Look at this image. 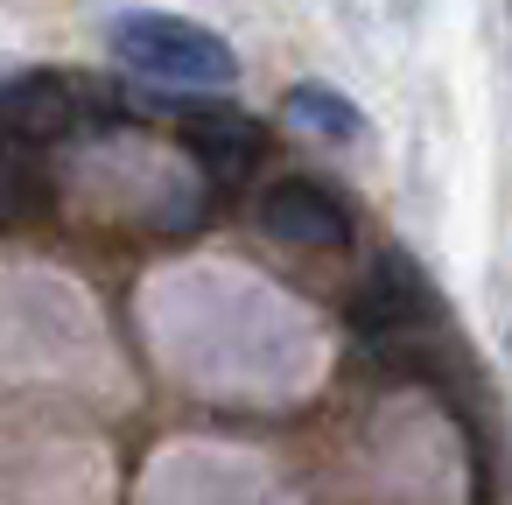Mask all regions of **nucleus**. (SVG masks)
<instances>
[{"instance_id": "1", "label": "nucleus", "mask_w": 512, "mask_h": 505, "mask_svg": "<svg viewBox=\"0 0 512 505\" xmlns=\"http://www.w3.org/2000/svg\"><path fill=\"white\" fill-rule=\"evenodd\" d=\"M113 57L134 78H155V85H176V92H204V85L239 78L232 43L183 22V15H120L113 22Z\"/></svg>"}, {"instance_id": "2", "label": "nucleus", "mask_w": 512, "mask_h": 505, "mask_svg": "<svg viewBox=\"0 0 512 505\" xmlns=\"http://www.w3.org/2000/svg\"><path fill=\"white\" fill-rule=\"evenodd\" d=\"M435 316H442L435 281H428L421 260H407V253H379V260L365 267L358 295H351V330H358L365 344H379V351H407Z\"/></svg>"}, {"instance_id": "3", "label": "nucleus", "mask_w": 512, "mask_h": 505, "mask_svg": "<svg viewBox=\"0 0 512 505\" xmlns=\"http://www.w3.org/2000/svg\"><path fill=\"white\" fill-rule=\"evenodd\" d=\"M99 120V99L57 71H15L0 78V141L15 148H50V141H71L78 127Z\"/></svg>"}, {"instance_id": "4", "label": "nucleus", "mask_w": 512, "mask_h": 505, "mask_svg": "<svg viewBox=\"0 0 512 505\" xmlns=\"http://www.w3.org/2000/svg\"><path fill=\"white\" fill-rule=\"evenodd\" d=\"M260 232H267L274 246L330 253V246L351 239V211H344L323 183H309V176H281V183L260 190Z\"/></svg>"}, {"instance_id": "5", "label": "nucleus", "mask_w": 512, "mask_h": 505, "mask_svg": "<svg viewBox=\"0 0 512 505\" xmlns=\"http://www.w3.org/2000/svg\"><path fill=\"white\" fill-rule=\"evenodd\" d=\"M176 134L183 148L211 169V176H246L267 148V127L253 113H232V106H197V99H176Z\"/></svg>"}, {"instance_id": "6", "label": "nucleus", "mask_w": 512, "mask_h": 505, "mask_svg": "<svg viewBox=\"0 0 512 505\" xmlns=\"http://www.w3.org/2000/svg\"><path fill=\"white\" fill-rule=\"evenodd\" d=\"M288 120L295 127H309V134H323V141H358L365 134V113L344 99V92H330V85H288Z\"/></svg>"}, {"instance_id": "7", "label": "nucleus", "mask_w": 512, "mask_h": 505, "mask_svg": "<svg viewBox=\"0 0 512 505\" xmlns=\"http://www.w3.org/2000/svg\"><path fill=\"white\" fill-rule=\"evenodd\" d=\"M36 176H22L8 155H0V225H8V218H22V211H36V190H29Z\"/></svg>"}]
</instances>
